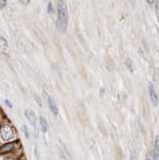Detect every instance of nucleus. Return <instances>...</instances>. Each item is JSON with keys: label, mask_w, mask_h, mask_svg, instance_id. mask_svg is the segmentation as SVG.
<instances>
[{"label": "nucleus", "mask_w": 159, "mask_h": 160, "mask_svg": "<svg viewBox=\"0 0 159 160\" xmlns=\"http://www.w3.org/2000/svg\"><path fill=\"white\" fill-rule=\"evenodd\" d=\"M0 136L3 140H11L14 137V131L8 124H2L0 127Z\"/></svg>", "instance_id": "nucleus-2"}, {"label": "nucleus", "mask_w": 159, "mask_h": 160, "mask_svg": "<svg viewBox=\"0 0 159 160\" xmlns=\"http://www.w3.org/2000/svg\"><path fill=\"white\" fill-rule=\"evenodd\" d=\"M126 65H127V67H128V69H130V71H133V68L131 67V65H132V61L131 59H127L126 60Z\"/></svg>", "instance_id": "nucleus-10"}, {"label": "nucleus", "mask_w": 159, "mask_h": 160, "mask_svg": "<svg viewBox=\"0 0 159 160\" xmlns=\"http://www.w3.org/2000/svg\"><path fill=\"white\" fill-rule=\"evenodd\" d=\"M24 113H25V116H26L27 120L30 122V124L33 126L36 125L37 117H36V115H35L34 112L32 111V110H25Z\"/></svg>", "instance_id": "nucleus-5"}, {"label": "nucleus", "mask_w": 159, "mask_h": 160, "mask_svg": "<svg viewBox=\"0 0 159 160\" xmlns=\"http://www.w3.org/2000/svg\"><path fill=\"white\" fill-rule=\"evenodd\" d=\"M146 160H155L153 156V153H151V152H148V153L146 154Z\"/></svg>", "instance_id": "nucleus-11"}, {"label": "nucleus", "mask_w": 159, "mask_h": 160, "mask_svg": "<svg viewBox=\"0 0 159 160\" xmlns=\"http://www.w3.org/2000/svg\"><path fill=\"white\" fill-rule=\"evenodd\" d=\"M7 5V0H0V9L4 8Z\"/></svg>", "instance_id": "nucleus-12"}, {"label": "nucleus", "mask_w": 159, "mask_h": 160, "mask_svg": "<svg viewBox=\"0 0 159 160\" xmlns=\"http://www.w3.org/2000/svg\"><path fill=\"white\" fill-rule=\"evenodd\" d=\"M16 142H10L7 143V144L3 145V146L0 147V154H8L10 152L13 151V149L15 148Z\"/></svg>", "instance_id": "nucleus-4"}, {"label": "nucleus", "mask_w": 159, "mask_h": 160, "mask_svg": "<svg viewBox=\"0 0 159 160\" xmlns=\"http://www.w3.org/2000/svg\"><path fill=\"white\" fill-rule=\"evenodd\" d=\"M48 12H49V13H52V12H53L52 3H51V2H49V3H48Z\"/></svg>", "instance_id": "nucleus-14"}, {"label": "nucleus", "mask_w": 159, "mask_h": 160, "mask_svg": "<svg viewBox=\"0 0 159 160\" xmlns=\"http://www.w3.org/2000/svg\"><path fill=\"white\" fill-rule=\"evenodd\" d=\"M4 102H5V104H6L7 106H8L9 108H12V107H13V106H12V103H11L9 100H5V101H4Z\"/></svg>", "instance_id": "nucleus-16"}, {"label": "nucleus", "mask_w": 159, "mask_h": 160, "mask_svg": "<svg viewBox=\"0 0 159 160\" xmlns=\"http://www.w3.org/2000/svg\"><path fill=\"white\" fill-rule=\"evenodd\" d=\"M39 123H40V127H41L42 132H43V133L47 132L49 126H48V123H47V121H46V119L44 118V117L40 116V118H39Z\"/></svg>", "instance_id": "nucleus-8"}, {"label": "nucleus", "mask_w": 159, "mask_h": 160, "mask_svg": "<svg viewBox=\"0 0 159 160\" xmlns=\"http://www.w3.org/2000/svg\"><path fill=\"white\" fill-rule=\"evenodd\" d=\"M18 1H19L20 3L24 4V5H27V4L30 3V1H31V0H18Z\"/></svg>", "instance_id": "nucleus-13"}, {"label": "nucleus", "mask_w": 159, "mask_h": 160, "mask_svg": "<svg viewBox=\"0 0 159 160\" xmlns=\"http://www.w3.org/2000/svg\"><path fill=\"white\" fill-rule=\"evenodd\" d=\"M148 93H149V97H150V101L152 103V105L154 107L158 106V95L157 92L155 90V87H154L153 83H149L148 85Z\"/></svg>", "instance_id": "nucleus-3"}, {"label": "nucleus", "mask_w": 159, "mask_h": 160, "mask_svg": "<svg viewBox=\"0 0 159 160\" xmlns=\"http://www.w3.org/2000/svg\"><path fill=\"white\" fill-rule=\"evenodd\" d=\"M57 13L58 19L56 22V27L60 32H64L68 23V8H67V3L64 0L57 1Z\"/></svg>", "instance_id": "nucleus-1"}, {"label": "nucleus", "mask_w": 159, "mask_h": 160, "mask_svg": "<svg viewBox=\"0 0 159 160\" xmlns=\"http://www.w3.org/2000/svg\"><path fill=\"white\" fill-rule=\"evenodd\" d=\"M153 156H154V158H155V160H159V141H158V139H156V141H155Z\"/></svg>", "instance_id": "nucleus-9"}, {"label": "nucleus", "mask_w": 159, "mask_h": 160, "mask_svg": "<svg viewBox=\"0 0 159 160\" xmlns=\"http://www.w3.org/2000/svg\"><path fill=\"white\" fill-rule=\"evenodd\" d=\"M35 97H36V98H35V99H36V101H37V102H38L39 106H42V102L40 101V99H39V97H38V96H35Z\"/></svg>", "instance_id": "nucleus-17"}, {"label": "nucleus", "mask_w": 159, "mask_h": 160, "mask_svg": "<svg viewBox=\"0 0 159 160\" xmlns=\"http://www.w3.org/2000/svg\"><path fill=\"white\" fill-rule=\"evenodd\" d=\"M8 43L7 40L4 38L3 36H0V53L1 54H6L8 52Z\"/></svg>", "instance_id": "nucleus-7"}, {"label": "nucleus", "mask_w": 159, "mask_h": 160, "mask_svg": "<svg viewBox=\"0 0 159 160\" xmlns=\"http://www.w3.org/2000/svg\"><path fill=\"white\" fill-rule=\"evenodd\" d=\"M146 1L149 5H153V4H155L156 2H157V0H146Z\"/></svg>", "instance_id": "nucleus-15"}, {"label": "nucleus", "mask_w": 159, "mask_h": 160, "mask_svg": "<svg viewBox=\"0 0 159 160\" xmlns=\"http://www.w3.org/2000/svg\"><path fill=\"white\" fill-rule=\"evenodd\" d=\"M48 106H49V110L52 112L54 115H57L58 114V107H57V104H56L55 100L53 97L49 96L48 97Z\"/></svg>", "instance_id": "nucleus-6"}]
</instances>
